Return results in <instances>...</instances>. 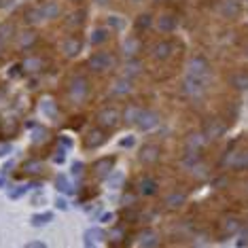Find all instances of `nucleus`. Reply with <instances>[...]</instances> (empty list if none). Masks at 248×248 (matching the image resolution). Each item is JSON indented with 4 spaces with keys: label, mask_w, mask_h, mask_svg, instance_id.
Instances as JSON below:
<instances>
[{
    "label": "nucleus",
    "mask_w": 248,
    "mask_h": 248,
    "mask_svg": "<svg viewBox=\"0 0 248 248\" xmlns=\"http://www.w3.org/2000/svg\"><path fill=\"white\" fill-rule=\"evenodd\" d=\"M87 68L95 72V75H104L117 68V55L110 51H95L93 55H89L87 60Z\"/></svg>",
    "instance_id": "nucleus-1"
},
{
    "label": "nucleus",
    "mask_w": 248,
    "mask_h": 248,
    "mask_svg": "<svg viewBox=\"0 0 248 248\" xmlns=\"http://www.w3.org/2000/svg\"><path fill=\"white\" fill-rule=\"evenodd\" d=\"M89 92H92V85H89V78L85 75H77L70 78L68 83V93L75 102H85Z\"/></svg>",
    "instance_id": "nucleus-2"
},
{
    "label": "nucleus",
    "mask_w": 248,
    "mask_h": 248,
    "mask_svg": "<svg viewBox=\"0 0 248 248\" xmlns=\"http://www.w3.org/2000/svg\"><path fill=\"white\" fill-rule=\"evenodd\" d=\"M95 121H98L100 127H104L106 132H110V129H117L119 127V123L123 121L121 117V110L115 108V106H106L98 112V117H95Z\"/></svg>",
    "instance_id": "nucleus-3"
},
{
    "label": "nucleus",
    "mask_w": 248,
    "mask_h": 248,
    "mask_svg": "<svg viewBox=\"0 0 248 248\" xmlns=\"http://www.w3.org/2000/svg\"><path fill=\"white\" fill-rule=\"evenodd\" d=\"M187 75L191 77H197V78H210L212 77V68H210V62L202 55H195L187 62Z\"/></svg>",
    "instance_id": "nucleus-4"
},
{
    "label": "nucleus",
    "mask_w": 248,
    "mask_h": 248,
    "mask_svg": "<svg viewBox=\"0 0 248 248\" xmlns=\"http://www.w3.org/2000/svg\"><path fill=\"white\" fill-rule=\"evenodd\" d=\"M208 89V81L206 78H197V77H191L187 75L183 81V92L191 95V98H200V95H204Z\"/></svg>",
    "instance_id": "nucleus-5"
},
{
    "label": "nucleus",
    "mask_w": 248,
    "mask_h": 248,
    "mask_svg": "<svg viewBox=\"0 0 248 248\" xmlns=\"http://www.w3.org/2000/svg\"><path fill=\"white\" fill-rule=\"evenodd\" d=\"M225 132H227V125H225L221 119H217V117L208 119V121L204 123V127H202V134L206 136L208 142H212V140H218Z\"/></svg>",
    "instance_id": "nucleus-6"
},
{
    "label": "nucleus",
    "mask_w": 248,
    "mask_h": 248,
    "mask_svg": "<svg viewBox=\"0 0 248 248\" xmlns=\"http://www.w3.org/2000/svg\"><path fill=\"white\" fill-rule=\"evenodd\" d=\"M159 159H161V149L157 144H144L138 151V161L142 166H155Z\"/></svg>",
    "instance_id": "nucleus-7"
},
{
    "label": "nucleus",
    "mask_w": 248,
    "mask_h": 248,
    "mask_svg": "<svg viewBox=\"0 0 248 248\" xmlns=\"http://www.w3.org/2000/svg\"><path fill=\"white\" fill-rule=\"evenodd\" d=\"M149 53L155 62H166V60H170L174 53V43L172 41H157L153 47H151Z\"/></svg>",
    "instance_id": "nucleus-8"
},
{
    "label": "nucleus",
    "mask_w": 248,
    "mask_h": 248,
    "mask_svg": "<svg viewBox=\"0 0 248 248\" xmlns=\"http://www.w3.org/2000/svg\"><path fill=\"white\" fill-rule=\"evenodd\" d=\"M159 123H161V117L157 115L155 110L142 108V112H140V117L136 121V125H138V129H142V132H149V129H153V127L159 125Z\"/></svg>",
    "instance_id": "nucleus-9"
},
{
    "label": "nucleus",
    "mask_w": 248,
    "mask_h": 248,
    "mask_svg": "<svg viewBox=\"0 0 248 248\" xmlns=\"http://www.w3.org/2000/svg\"><path fill=\"white\" fill-rule=\"evenodd\" d=\"M106 138H108V134H106V129L104 127H92L87 132V136H85V149H98V146H102L106 142Z\"/></svg>",
    "instance_id": "nucleus-10"
},
{
    "label": "nucleus",
    "mask_w": 248,
    "mask_h": 248,
    "mask_svg": "<svg viewBox=\"0 0 248 248\" xmlns=\"http://www.w3.org/2000/svg\"><path fill=\"white\" fill-rule=\"evenodd\" d=\"M218 13L225 19H235L242 15V4L238 0H223V2H218Z\"/></svg>",
    "instance_id": "nucleus-11"
},
{
    "label": "nucleus",
    "mask_w": 248,
    "mask_h": 248,
    "mask_svg": "<svg viewBox=\"0 0 248 248\" xmlns=\"http://www.w3.org/2000/svg\"><path fill=\"white\" fill-rule=\"evenodd\" d=\"M155 26L163 34H170V32H174L178 28V19H176V15H172V13H161L159 17L155 19Z\"/></svg>",
    "instance_id": "nucleus-12"
},
{
    "label": "nucleus",
    "mask_w": 248,
    "mask_h": 248,
    "mask_svg": "<svg viewBox=\"0 0 248 248\" xmlns=\"http://www.w3.org/2000/svg\"><path fill=\"white\" fill-rule=\"evenodd\" d=\"M121 51L123 55L129 60V58H138V53L142 51V43H140L138 36H127L125 41L121 43Z\"/></svg>",
    "instance_id": "nucleus-13"
},
{
    "label": "nucleus",
    "mask_w": 248,
    "mask_h": 248,
    "mask_svg": "<svg viewBox=\"0 0 248 248\" xmlns=\"http://www.w3.org/2000/svg\"><path fill=\"white\" fill-rule=\"evenodd\" d=\"M142 72H144L142 60L129 58V60H125V64H123V75H121V77H125V78H136V77L142 75Z\"/></svg>",
    "instance_id": "nucleus-14"
},
{
    "label": "nucleus",
    "mask_w": 248,
    "mask_h": 248,
    "mask_svg": "<svg viewBox=\"0 0 248 248\" xmlns=\"http://www.w3.org/2000/svg\"><path fill=\"white\" fill-rule=\"evenodd\" d=\"M157 189H159V185H157V180H155V178H151V176H144V178H140L138 183H136V193H138V195H142V197L155 195V193H157Z\"/></svg>",
    "instance_id": "nucleus-15"
},
{
    "label": "nucleus",
    "mask_w": 248,
    "mask_h": 248,
    "mask_svg": "<svg viewBox=\"0 0 248 248\" xmlns=\"http://www.w3.org/2000/svg\"><path fill=\"white\" fill-rule=\"evenodd\" d=\"M138 244L140 246H144V248H157L161 244V240H159V233H157L155 229H142L138 233Z\"/></svg>",
    "instance_id": "nucleus-16"
},
{
    "label": "nucleus",
    "mask_w": 248,
    "mask_h": 248,
    "mask_svg": "<svg viewBox=\"0 0 248 248\" xmlns=\"http://www.w3.org/2000/svg\"><path fill=\"white\" fill-rule=\"evenodd\" d=\"M81 49H83V41L78 36H68L64 41V45H62V53L66 55V58H77L78 53H81Z\"/></svg>",
    "instance_id": "nucleus-17"
},
{
    "label": "nucleus",
    "mask_w": 248,
    "mask_h": 248,
    "mask_svg": "<svg viewBox=\"0 0 248 248\" xmlns=\"http://www.w3.org/2000/svg\"><path fill=\"white\" fill-rule=\"evenodd\" d=\"M132 92H134V83H132V78H125V77L115 78L112 85H110V93L112 95H129Z\"/></svg>",
    "instance_id": "nucleus-18"
},
{
    "label": "nucleus",
    "mask_w": 248,
    "mask_h": 248,
    "mask_svg": "<svg viewBox=\"0 0 248 248\" xmlns=\"http://www.w3.org/2000/svg\"><path fill=\"white\" fill-rule=\"evenodd\" d=\"M208 144V140H206V136L202 132H191L187 138H185V149L187 151H204V146Z\"/></svg>",
    "instance_id": "nucleus-19"
},
{
    "label": "nucleus",
    "mask_w": 248,
    "mask_h": 248,
    "mask_svg": "<svg viewBox=\"0 0 248 248\" xmlns=\"http://www.w3.org/2000/svg\"><path fill=\"white\" fill-rule=\"evenodd\" d=\"M115 168V157H102L93 163V174L98 178H108V174Z\"/></svg>",
    "instance_id": "nucleus-20"
},
{
    "label": "nucleus",
    "mask_w": 248,
    "mask_h": 248,
    "mask_svg": "<svg viewBox=\"0 0 248 248\" xmlns=\"http://www.w3.org/2000/svg\"><path fill=\"white\" fill-rule=\"evenodd\" d=\"M36 43H38V34L32 30H24L21 34H17V49L19 51H30Z\"/></svg>",
    "instance_id": "nucleus-21"
},
{
    "label": "nucleus",
    "mask_w": 248,
    "mask_h": 248,
    "mask_svg": "<svg viewBox=\"0 0 248 248\" xmlns=\"http://www.w3.org/2000/svg\"><path fill=\"white\" fill-rule=\"evenodd\" d=\"M45 68V60L38 58V55H30L21 62V70L28 72V75H36V72H43Z\"/></svg>",
    "instance_id": "nucleus-22"
},
{
    "label": "nucleus",
    "mask_w": 248,
    "mask_h": 248,
    "mask_svg": "<svg viewBox=\"0 0 248 248\" xmlns=\"http://www.w3.org/2000/svg\"><path fill=\"white\" fill-rule=\"evenodd\" d=\"M229 85L235 92H248V70H238L229 77Z\"/></svg>",
    "instance_id": "nucleus-23"
},
{
    "label": "nucleus",
    "mask_w": 248,
    "mask_h": 248,
    "mask_svg": "<svg viewBox=\"0 0 248 248\" xmlns=\"http://www.w3.org/2000/svg\"><path fill=\"white\" fill-rule=\"evenodd\" d=\"M187 204V193L185 191H174V193H170L166 197V202H163V206L168 208V210H176V208L185 206Z\"/></svg>",
    "instance_id": "nucleus-24"
},
{
    "label": "nucleus",
    "mask_w": 248,
    "mask_h": 248,
    "mask_svg": "<svg viewBox=\"0 0 248 248\" xmlns=\"http://www.w3.org/2000/svg\"><path fill=\"white\" fill-rule=\"evenodd\" d=\"M240 227H242V221L238 217H227L221 223V238H229V235H233L235 231H240Z\"/></svg>",
    "instance_id": "nucleus-25"
},
{
    "label": "nucleus",
    "mask_w": 248,
    "mask_h": 248,
    "mask_svg": "<svg viewBox=\"0 0 248 248\" xmlns=\"http://www.w3.org/2000/svg\"><path fill=\"white\" fill-rule=\"evenodd\" d=\"M41 11H43L45 19H58L62 15V7H60V2H55V0H47V2H43Z\"/></svg>",
    "instance_id": "nucleus-26"
},
{
    "label": "nucleus",
    "mask_w": 248,
    "mask_h": 248,
    "mask_svg": "<svg viewBox=\"0 0 248 248\" xmlns=\"http://www.w3.org/2000/svg\"><path fill=\"white\" fill-rule=\"evenodd\" d=\"M85 19H87V11L85 9H77L75 13L68 15V19H66V26H68L70 30H78V28L85 24Z\"/></svg>",
    "instance_id": "nucleus-27"
},
{
    "label": "nucleus",
    "mask_w": 248,
    "mask_h": 248,
    "mask_svg": "<svg viewBox=\"0 0 248 248\" xmlns=\"http://www.w3.org/2000/svg\"><path fill=\"white\" fill-rule=\"evenodd\" d=\"M140 112H142V106H138V104H127L125 110L121 112V117H123V121H125V123H129V125H136Z\"/></svg>",
    "instance_id": "nucleus-28"
},
{
    "label": "nucleus",
    "mask_w": 248,
    "mask_h": 248,
    "mask_svg": "<svg viewBox=\"0 0 248 248\" xmlns=\"http://www.w3.org/2000/svg\"><path fill=\"white\" fill-rule=\"evenodd\" d=\"M43 170H45V163L41 159H28V161H24V166H21V172L30 174V176H36V174H41Z\"/></svg>",
    "instance_id": "nucleus-29"
},
{
    "label": "nucleus",
    "mask_w": 248,
    "mask_h": 248,
    "mask_svg": "<svg viewBox=\"0 0 248 248\" xmlns=\"http://www.w3.org/2000/svg\"><path fill=\"white\" fill-rule=\"evenodd\" d=\"M24 21H26V24H30V26H36V24H41V21H45L41 7L26 9V13H24Z\"/></svg>",
    "instance_id": "nucleus-30"
},
{
    "label": "nucleus",
    "mask_w": 248,
    "mask_h": 248,
    "mask_svg": "<svg viewBox=\"0 0 248 248\" xmlns=\"http://www.w3.org/2000/svg\"><path fill=\"white\" fill-rule=\"evenodd\" d=\"M108 38H110L108 28H95V30L92 32V36H89V43L92 45H104V43H108Z\"/></svg>",
    "instance_id": "nucleus-31"
},
{
    "label": "nucleus",
    "mask_w": 248,
    "mask_h": 248,
    "mask_svg": "<svg viewBox=\"0 0 248 248\" xmlns=\"http://www.w3.org/2000/svg\"><path fill=\"white\" fill-rule=\"evenodd\" d=\"M106 238V233L102 229H98V227H93V229H87L85 231V246H95V242L98 240H104Z\"/></svg>",
    "instance_id": "nucleus-32"
},
{
    "label": "nucleus",
    "mask_w": 248,
    "mask_h": 248,
    "mask_svg": "<svg viewBox=\"0 0 248 248\" xmlns=\"http://www.w3.org/2000/svg\"><path fill=\"white\" fill-rule=\"evenodd\" d=\"M197 163H202V153L200 151H187V155L183 157V166L191 170V168H195Z\"/></svg>",
    "instance_id": "nucleus-33"
},
{
    "label": "nucleus",
    "mask_w": 248,
    "mask_h": 248,
    "mask_svg": "<svg viewBox=\"0 0 248 248\" xmlns=\"http://www.w3.org/2000/svg\"><path fill=\"white\" fill-rule=\"evenodd\" d=\"M13 36H15V24L13 21H2V24H0V38H2L4 43H9Z\"/></svg>",
    "instance_id": "nucleus-34"
},
{
    "label": "nucleus",
    "mask_w": 248,
    "mask_h": 248,
    "mask_svg": "<svg viewBox=\"0 0 248 248\" xmlns=\"http://www.w3.org/2000/svg\"><path fill=\"white\" fill-rule=\"evenodd\" d=\"M134 26H136V30H138V32L149 30V28L153 26V15H151V13H142V15H138V17H136V24H134Z\"/></svg>",
    "instance_id": "nucleus-35"
},
{
    "label": "nucleus",
    "mask_w": 248,
    "mask_h": 248,
    "mask_svg": "<svg viewBox=\"0 0 248 248\" xmlns=\"http://www.w3.org/2000/svg\"><path fill=\"white\" fill-rule=\"evenodd\" d=\"M108 240H110V244H119V242H125V231H123L121 225H115V227L108 231Z\"/></svg>",
    "instance_id": "nucleus-36"
},
{
    "label": "nucleus",
    "mask_w": 248,
    "mask_h": 248,
    "mask_svg": "<svg viewBox=\"0 0 248 248\" xmlns=\"http://www.w3.org/2000/svg\"><path fill=\"white\" fill-rule=\"evenodd\" d=\"M51 221H53V214L51 212H45V214H36V217H32V225H34V227H43V225H47Z\"/></svg>",
    "instance_id": "nucleus-37"
},
{
    "label": "nucleus",
    "mask_w": 248,
    "mask_h": 248,
    "mask_svg": "<svg viewBox=\"0 0 248 248\" xmlns=\"http://www.w3.org/2000/svg\"><path fill=\"white\" fill-rule=\"evenodd\" d=\"M106 183H108L110 189H119L123 185V174L121 172H110L108 178H106Z\"/></svg>",
    "instance_id": "nucleus-38"
},
{
    "label": "nucleus",
    "mask_w": 248,
    "mask_h": 248,
    "mask_svg": "<svg viewBox=\"0 0 248 248\" xmlns=\"http://www.w3.org/2000/svg\"><path fill=\"white\" fill-rule=\"evenodd\" d=\"M41 108H43V112L47 117H55V115H58V104H53L51 100H45V102L41 104Z\"/></svg>",
    "instance_id": "nucleus-39"
},
{
    "label": "nucleus",
    "mask_w": 248,
    "mask_h": 248,
    "mask_svg": "<svg viewBox=\"0 0 248 248\" xmlns=\"http://www.w3.org/2000/svg\"><path fill=\"white\" fill-rule=\"evenodd\" d=\"M32 142H34V144H45V142H47V129H45V127L34 129V136H32Z\"/></svg>",
    "instance_id": "nucleus-40"
},
{
    "label": "nucleus",
    "mask_w": 248,
    "mask_h": 248,
    "mask_svg": "<svg viewBox=\"0 0 248 248\" xmlns=\"http://www.w3.org/2000/svg\"><path fill=\"white\" fill-rule=\"evenodd\" d=\"M55 187H58L62 193H72V189L68 185V178H66V176H58V178H55Z\"/></svg>",
    "instance_id": "nucleus-41"
},
{
    "label": "nucleus",
    "mask_w": 248,
    "mask_h": 248,
    "mask_svg": "<svg viewBox=\"0 0 248 248\" xmlns=\"http://www.w3.org/2000/svg\"><path fill=\"white\" fill-rule=\"evenodd\" d=\"M30 187H32V185H24V187H15V191H9V197H11V200H17V197L24 195Z\"/></svg>",
    "instance_id": "nucleus-42"
},
{
    "label": "nucleus",
    "mask_w": 248,
    "mask_h": 248,
    "mask_svg": "<svg viewBox=\"0 0 248 248\" xmlns=\"http://www.w3.org/2000/svg\"><path fill=\"white\" fill-rule=\"evenodd\" d=\"M136 195H138V193H123L121 204H123V206H127V208H132V206H134V202H136Z\"/></svg>",
    "instance_id": "nucleus-43"
},
{
    "label": "nucleus",
    "mask_w": 248,
    "mask_h": 248,
    "mask_svg": "<svg viewBox=\"0 0 248 248\" xmlns=\"http://www.w3.org/2000/svg\"><path fill=\"white\" fill-rule=\"evenodd\" d=\"M83 170H85V163H83V161H75V163H72V174L81 176Z\"/></svg>",
    "instance_id": "nucleus-44"
},
{
    "label": "nucleus",
    "mask_w": 248,
    "mask_h": 248,
    "mask_svg": "<svg viewBox=\"0 0 248 248\" xmlns=\"http://www.w3.org/2000/svg\"><path fill=\"white\" fill-rule=\"evenodd\" d=\"M123 221H127V223H136V221H138V214H136V212H132V210L123 212Z\"/></svg>",
    "instance_id": "nucleus-45"
},
{
    "label": "nucleus",
    "mask_w": 248,
    "mask_h": 248,
    "mask_svg": "<svg viewBox=\"0 0 248 248\" xmlns=\"http://www.w3.org/2000/svg\"><path fill=\"white\" fill-rule=\"evenodd\" d=\"M64 153H66L64 146H62V149H58V151L53 153V161H55V163H64Z\"/></svg>",
    "instance_id": "nucleus-46"
},
{
    "label": "nucleus",
    "mask_w": 248,
    "mask_h": 248,
    "mask_svg": "<svg viewBox=\"0 0 248 248\" xmlns=\"http://www.w3.org/2000/svg\"><path fill=\"white\" fill-rule=\"evenodd\" d=\"M108 24H110L112 28H117V30H119V28H123L121 17H115V15H112V17H108Z\"/></svg>",
    "instance_id": "nucleus-47"
},
{
    "label": "nucleus",
    "mask_w": 248,
    "mask_h": 248,
    "mask_svg": "<svg viewBox=\"0 0 248 248\" xmlns=\"http://www.w3.org/2000/svg\"><path fill=\"white\" fill-rule=\"evenodd\" d=\"M58 140H60V144L64 146V149H70V146H72V140H70L68 136H60Z\"/></svg>",
    "instance_id": "nucleus-48"
},
{
    "label": "nucleus",
    "mask_w": 248,
    "mask_h": 248,
    "mask_svg": "<svg viewBox=\"0 0 248 248\" xmlns=\"http://www.w3.org/2000/svg\"><path fill=\"white\" fill-rule=\"evenodd\" d=\"M119 144H121V146H125V149H129V146H134V136H125Z\"/></svg>",
    "instance_id": "nucleus-49"
},
{
    "label": "nucleus",
    "mask_w": 248,
    "mask_h": 248,
    "mask_svg": "<svg viewBox=\"0 0 248 248\" xmlns=\"http://www.w3.org/2000/svg\"><path fill=\"white\" fill-rule=\"evenodd\" d=\"M55 206H58L60 210H66V208H68V204H66V200H55Z\"/></svg>",
    "instance_id": "nucleus-50"
},
{
    "label": "nucleus",
    "mask_w": 248,
    "mask_h": 248,
    "mask_svg": "<svg viewBox=\"0 0 248 248\" xmlns=\"http://www.w3.org/2000/svg\"><path fill=\"white\" fill-rule=\"evenodd\" d=\"M30 248H45V242H30Z\"/></svg>",
    "instance_id": "nucleus-51"
},
{
    "label": "nucleus",
    "mask_w": 248,
    "mask_h": 248,
    "mask_svg": "<svg viewBox=\"0 0 248 248\" xmlns=\"http://www.w3.org/2000/svg\"><path fill=\"white\" fill-rule=\"evenodd\" d=\"M108 221H112V214L108 212V214H102V223H108Z\"/></svg>",
    "instance_id": "nucleus-52"
},
{
    "label": "nucleus",
    "mask_w": 248,
    "mask_h": 248,
    "mask_svg": "<svg viewBox=\"0 0 248 248\" xmlns=\"http://www.w3.org/2000/svg\"><path fill=\"white\" fill-rule=\"evenodd\" d=\"M7 45H9V43H4L2 38H0V55H2V51H4V49H7Z\"/></svg>",
    "instance_id": "nucleus-53"
},
{
    "label": "nucleus",
    "mask_w": 248,
    "mask_h": 248,
    "mask_svg": "<svg viewBox=\"0 0 248 248\" xmlns=\"http://www.w3.org/2000/svg\"><path fill=\"white\" fill-rule=\"evenodd\" d=\"M9 151H11V146L7 144V146H0V155H4V153H9Z\"/></svg>",
    "instance_id": "nucleus-54"
},
{
    "label": "nucleus",
    "mask_w": 248,
    "mask_h": 248,
    "mask_svg": "<svg viewBox=\"0 0 248 248\" xmlns=\"http://www.w3.org/2000/svg\"><path fill=\"white\" fill-rule=\"evenodd\" d=\"M93 2H95V4H100V7H104V4H108L110 0H93Z\"/></svg>",
    "instance_id": "nucleus-55"
},
{
    "label": "nucleus",
    "mask_w": 248,
    "mask_h": 248,
    "mask_svg": "<svg viewBox=\"0 0 248 248\" xmlns=\"http://www.w3.org/2000/svg\"><path fill=\"white\" fill-rule=\"evenodd\" d=\"M153 2H166V0H153Z\"/></svg>",
    "instance_id": "nucleus-56"
},
{
    "label": "nucleus",
    "mask_w": 248,
    "mask_h": 248,
    "mask_svg": "<svg viewBox=\"0 0 248 248\" xmlns=\"http://www.w3.org/2000/svg\"><path fill=\"white\" fill-rule=\"evenodd\" d=\"M70 2H83V0H70Z\"/></svg>",
    "instance_id": "nucleus-57"
},
{
    "label": "nucleus",
    "mask_w": 248,
    "mask_h": 248,
    "mask_svg": "<svg viewBox=\"0 0 248 248\" xmlns=\"http://www.w3.org/2000/svg\"><path fill=\"white\" fill-rule=\"evenodd\" d=\"M244 189H246V193H248V183H246V185H244Z\"/></svg>",
    "instance_id": "nucleus-58"
},
{
    "label": "nucleus",
    "mask_w": 248,
    "mask_h": 248,
    "mask_svg": "<svg viewBox=\"0 0 248 248\" xmlns=\"http://www.w3.org/2000/svg\"><path fill=\"white\" fill-rule=\"evenodd\" d=\"M246 58H248V45H246Z\"/></svg>",
    "instance_id": "nucleus-59"
},
{
    "label": "nucleus",
    "mask_w": 248,
    "mask_h": 248,
    "mask_svg": "<svg viewBox=\"0 0 248 248\" xmlns=\"http://www.w3.org/2000/svg\"><path fill=\"white\" fill-rule=\"evenodd\" d=\"M2 2H4V0H0V7H2Z\"/></svg>",
    "instance_id": "nucleus-60"
},
{
    "label": "nucleus",
    "mask_w": 248,
    "mask_h": 248,
    "mask_svg": "<svg viewBox=\"0 0 248 248\" xmlns=\"http://www.w3.org/2000/svg\"><path fill=\"white\" fill-rule=\"evenodd\" d=\"M134 2H142V0H134Z\"/></svg>",
    "instance_id": "nucleus-61"
}]
</instances>
